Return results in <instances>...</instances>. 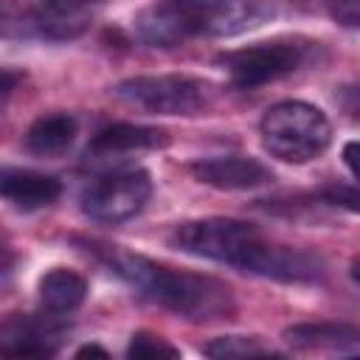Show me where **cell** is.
<instances>
[{
	"label": "cell",
	"instance_id": "10",
	"mask_svg": "<svg viewBox=\"0 0 360 360\" xmlns=\"http://www.w3.org/2000/svg\"><path fill=\"white\" fill-rule=\"evenodd\" d=\"M191 174L219 191H248L267 186L273 180V172L248 155H217V158H200L191 163Z\"/></svg>",
	"mask_w": 360,
	"mask_h": 360
},
{
	"label": "cell",
	"instance_id": "18",
	"mask_svg": "<svg viewBox=\"0 0 360 360\" xmlns=\"http://www.w3.org/2000/svg\"><path fill=\"white\" fill-rule=\"evenodd\" d=\"M318 197H321L323 205H335V208L343 205L346 211H357V191H354V186H338V183H332V186L321 188Z\"/></svg>",
	"mask_w": 360,
	"mask_h": 360
},
{
	"label": "cell",
	"instance_id": "14",
	"mask_svg": "<svg viewBox=\"0 0 360 360\" xmlns=\"http://www.w3.org/2000/svg\"><path fill=\"white\" fill-rule=\"evenodd\" d=\"M79 135V121L70 112H45L25 132V149L39 158L65 155Z\"/></svg>",
	"mask_w": 360,
	"mask_h": 360
},
{
	"label": "cell",
	"instance_id": "9",
	"mask_svg": "<svg viewBox=\"0 0 360 360\" xmlns=\"http://www.w3.org/2000/svg\"><path fill=\"white\" fill-rule=\"evenodd\" d=\"M65 323L56 315H14L0 323V352L11 357H48L59 349Z\"/></svg>",
	"mask_w": 360,
	"mask_h": 360
},
{
	"label": "cell",
	"instance_id": "23",
	"mask_svg": "<svg viewBox=\"0 0 360 360\" xmlns=\"http://www.w3.org/2000/svg\"><path fill=\"white\" fill-rule=\"evenodd\" d=\"M87 354H98V357H107V349H101V346H96V343H87V346H82V349L76 352V357H87Z\"/></svg>",
	"mask_w": 360,
	"mask_h": 360
},
{
	"label": "cell",
	"instance_id": "1",
	"mask_svg": "<svg viewBox=\"0 0 360 360\" xmlns=\"http://www.w3.org/2000/svg\"><path fill=\"white\" fill-rule=\"evenodd\" d=\"M169 245L180 253L217 264H231L242 273L284 284H315L326 276V262L318 253L270 242L253 222L233 217L180 222L169 233Z\"/></svg>",
	"mask_w": 360,
	"mask_h": 360
},
{
	"label": "cell",
	"instance_id": "11",
	"mask_svg": "<svg viewBox=\"0 0 360 360\" xmlns=\"http://www.w3.org/2000/svg\"><path fill=\"white\" fill-rule=\"evenodd\" d=\"M62 183L53 174L22 169V166H0V200H6L17 211H39L59 200Z\"/></svg>",
	"mask_w": 360,
	"mask_h": 360
},
{
	"label": "cell",
	"instance_id": "8",
	"mask_svg": "<svg viewBox=\"0 0 360 360\" xmlns=\"http://www.w3.org/2000/svg\"><path fill=\"white\" fill-rule=\"evenodd\" d=\"M152 197V177L143 169H118L96 177L82 191V211L104 225H121L143 211Z\"/></svg>",
	"mask_w": 360,
	"mask_h": 360
},
{
	"label": "cell",
	"instance_id": "5",
	"mask_svg": "<svg viewBox=\"0 0 360 360\" xmlns=\"http://www.w3.org/2000/svg\"><path fill=\"white\" fill-rule=\"evenodd\" d=\"M312 53V42L301 37H278L267 42H256L248 48L225 51L217 56V65L228 73L231 84L239 90H256L276 79L295 73Z\"/></svg>",
	"mask_w": 360,
	"mask_h": 360
},
{
	"label": "cell",
	"instance_id": "2",
	"mask_svg": "<svg viewBox=\"0 0 360 360\" xmlns=\"http://www.w3.org/2000/svg\"><path fill=\"white\" fill-rule=\"evenodd\" d=\"M93 259H98L112 276H118L127 287H132L141 298L169 309L177 318L191 323H217L231 321L236 315L233 292L225 281L191 270H177L160 264L149 256L132 253L121 245L98 242V239H76Z\"/></svg>",
	"mask_w": 360,
	"mask_h": 360
},
{
	"label": "cell",
	"instance_id": "17",
	"mask_svg": "<svg viewBox=\"0 0 360 360\" xmlns=\"http://www.w3.org/2000/svg\"><path fill=\"white\" fill-rule=\"evenodd\" d=\"M127 357L135 360H158V357H180V349L172 346L166 338L152 332H135L127 346Z\"/></svg>",
	"mask_w": 360,
	"mask_h": 360
},
{
	"label": "cell",
	"instance_id": "7",
	"mask_svg": "<svg viewBox=\"0 0 360 360\" xmlns=\"http://www.w3.org/2000/svg\"><path fill=\"white\" fill-rule=\"evenodd\" d=\"M90 11L56 8L51 3L0 0V37L14 42H68L87 31Z\"/></svg>",
	"mask_w": 360,
	"mask_h": 360
},
{
	"label": "cell",
	"instance_id": "16",
	"mask_svg": "<svg viewBox=\"0 0 360 360\" xmlns=\"http://www.w3.org/2000/svg\"><path fill=\"white\" fill-rule=\"evenodd\" d=\"M202 352L208 357H267V354H273L270 346H264L259 338H248V335L214 338L202 346Z\"/></svg>",
	"mask_w": 360,
	"mask_h": 360
},
{
	"label": "cell",
	"instance_id": "12",
	"mask_svg": "<svg viewBox=\"0 0 360 360\" xmlns=\"http://www.w3.org/2000/svg\"><path fill=\"white\" fill-rule=\"evenodd\" d=\"M169 135L166 129L158 127H143V124H110L104 129H98L87 149H84V160L96 163V160H112L118 155H129V152H141V149H158L166 146Z\"/></svg>",
	"mask_w": 360,
	"mask_h": 360
},
{
	"label": "cell",
	"instance_id": "22",
	"mask_svg": "<svg viewBox=\"0 0 360 360\" xmlns=\"http://www.w3.org/2000/svg\"><path fill=\"white\" fill-rule=\"evenodd\" d=\"M354 149H357V143H354V141H349V143H346V149H343V163L349 166V172H352V174H357V166H354Z\"/></svg>",
	"mask_w": 360,
	"mask_h": 360
},
{
	"label": "cell",
	"instance_id": "4",
	"mask_svg": "<svg viewBox=\"0 0 360 360\" xmlns=\"http://www.w3.org/2000/svg\"><path fill=\"white\" fill-rule=\"evenodd\" d=\"M262 146L284 163H309L332 141V124L315 104L278 101L259 121Z\"/></svg>",
	"mask_w": 360,
	"mask_h": 360
},
{
	"label": "cell",
	"instance_id": "13",
	"mask_svg": "<svg viewBox=\"0 0 360 360\" xmlns=\"http://www.w3.org/2000/svg\"><path fill=\"white\" fill-rule=\"evenodd\" d=\"M284 340L295 352H329V354H357L360 332L349 323L318 321V323H295L284 329Z\"/></svg>",
	"mask_w": 360,
	"mask_h": 360
},
{
	"label": "cell",
	"instance_id": "21",
	"mask_svg": "<svg viewBox=\"0 0 360 360\" xmlns=\"http://www.w3.org/2000/svg\"><path fill=\"white\" fill-rule=\"evenodd\" d=\"M20 79H22V76H20L17 70L0 68V101H3V98H6V96H8L14 87H17V84H20Z\"/></svg>",
	"mask_w": 360,
	"mask_h": 360
},
{
	"label": "cell",
	"instance_id": "24",
	"mask_svg": "<svg viewBox=\"0 0 360 360\" xmlns=\"http://www.w3.org/2000/svg\"><path fill=\"white\" fill-rule=\"evenodd\" d=\"M84 3H90V6H93V3H98V0H84Z\"/></svg>",
	"mask_w": 360,
	"mask_h": 360
},
{
	"label": "cell",
	"instance_id": "15",
	"mask_svg": "<svg viewBox=\"0 0 360 360\" xmlns=\"http://www.w3.org/2000/svg\"><path fill=\"white\" fill-rule=\"evenodd\" d=\"M87 295V281L68 270V267H53L39 278V309L56 318H68L84 304Z\"/></svg>",
	"mask_w": 360,
	"mask_h": 360
},
{
	"label": "cell",
	"instance_id": "6",
	"mask_svg": "<svg viewBox=\"0 0 360 360\" xmlns=\"http://www.w3.org/2000/svg\"><path fill=\"white\" fill-rule=\"evenodd\" d=\"M112 96L152 115H197L211 101V87L186 73L132 76L112 87Z\"/></svg>",
	"mask_w": 360,
	"mask_h": 360
},
{
	"label": "cell",
	"instance_id": "20",
	"mask_svg": "<svg viewBox=\"0 0 360 360\" xmlns=\"http://www.w3.org/2000/svg\"><path fill=\"white\" fill-rule=\"evenodd\" d=\"M14 250L8 248V245H3L0 242V298L8 292V287H11V278H14Z\"/></svg>",
	"mask_w": 360,
	"mask_h": 360
},
{
	"label": "cell",
	"instance_id": "3",
	"mask_svg": "<svg viewBox=\"0 0 360 360\" xmlns=\"http://www.w3.org/2000/svg\"><path fill=\"white\" fill-rule=\"evenodd\" d=\"M267 17L264 0H158L135 14V37L149 48H177L200 37H236Z\"/></svg>",
	"mask_w": 360,
	"mask_h": 360
},
{
	"label": "cell",
	"instance_id": "19",
	"mask_svg": "<svg viewBox=\"0 0 360 360\" xmlns=\"http://www.w3.org/2000/svg\"><path fill=\"white\" fill-rule=\"evenodd\" d=\"M323 3H326L329 14L340 25H346V28L357 25V20H360V0H323Z\"/></svg>",
	"mask_w": 360,
	"mask_h": 360
}]
</instances>
